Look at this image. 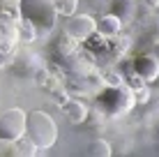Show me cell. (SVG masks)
<instances>
[{
	"mask_svg": "<svg viewBox=\"0 0 159 157\" xmlns=\"http://www.w3.org/2000/svg\"><path fill=\"white\" fill-rule=\"evenodd\" d=\"M88 153H90V155H102V157H106V155H111V145L106 143V139H95L92 145L88 148Z\"/></svg>",
	"mask_w": 159,
	"mask_h": 157,
	"instance_id": "cell-10",
	"label": "cell"
},
{
	"mask_svg": "<svg viewBox=\"0 0 159 157\" xmlns=\"http://www.w3.org/2000/svg\"><path fill=\"white\" fill-rule=\"evenodd\" d=\"M134 7H136V0H113L111 12L122 19V16H129L131 12H134Z\"/></svg>",
	"mask_w": 159,
	"mask_h": 157,
	"instance_id": "cell-9",
	"label": "cell"
},
{
	"mask_svg": "<svg viewBox=\"0 0 159 157\" xmlns=\"http://www.w3.org/2000/svg\"><path fill=\"white\" fill-rule=\"evenodd\" d=\"M19 9H21V16L35 30L48 32L56 28V21H58L56 0H19Z\"/></svg>",
	"mask_w": 159,
	"mask_h": 157,
	"instance_id": "cell-2",
	"label": "cell"
},
{
	"mask_svg": "<svg viewBox=\"0 0 159 157\" xmlns=\"http://www.w3.org/2000/svg\"><path fill=\"white\" fill-rule=\"evenodd\" d=\"M134 72L139 74L141 81L152 83V81L159 79V60L155 56H139L134 62Z\"/></svg>",
	"mask_w": 159,
	"mask_h": 157,
	"instance_id": "cell-6",
	"label": "cell"
},
{
	"mask_svg": "<svg viewBox=\"0 0 159 157\" xmlns=\"http://www.w3.org/2000/svg\"><path fill=\"white\" fill-rule=\"evenodd\" d=\"M65 30H67L69 37L83 42V39H90L97 32V21H95V16H90V14H72Z\"/></svg>",
	"mask_w": 159,
	"mask_h": 157,
	"instance_id": "cell-5",
	"label": "cell"
},
{
	"mask_svg": "<svg viewBox=\"0 0 159 157\" xmlns=\"http://www.w3.org/2000/svg\"><path fill=\"white\" fill-rule=\"evenodd\" d=\"M120 28H122V19H120L118 14H106V16H102L99 19V23H97V32L99 35H106V37H111V35H118Z\"/></svg>",
	"mask_w": 159,
	"mask_h": 157,
	"instance_id": "cell-8",
	"label": "cell"
},
{
	"mask_svg": "<svg viewBox=\"0 0 159 157\" xmlns=\"http://www.w3.org/2000/svg\"><path fill=\"white\" fill-rule=\"evenodd\" d=\"M28 113L23 109H7L0 113V141H19L25 136Z\"/></svg>",
	"mask_w": 159,
	"mask_h": 157,
	"instance_id": "cell-4",
	"label": "cell"
},
{
	"mask_svg": "<svg viewBox=\"0 0 159 157\" xmlns=\"http://www.w3.org/2000/svg\"><path fill=\"white\" fill-rule=\"evenodd\" d=\"M76 2H79V0H60V2H56L58 14H74Z\"/></svg>",
	"mask_w": 159,
	"mask_h": 157,
	"instance_id": "cell-11",
	"label": "cell"
},
{
	"mask_svg": "<svg viewBox=\"0 0 159 157\" xmlns=\"http://www.w3.org/2000/svg\"><path fill=\"white\" fill-rule=\"evenodd\" d=\"M145 2L150 5V7H157V5H159V0H145Z\"/></svg>",
	"mask_w": 159,
	"mask_h": 157,
	"instance_id": "cell-12",
	"label": "cell"
},
{
	"mask_svg": "<svg viewBox=\"0 0 159 157\" xmlns=\"http://www.w3.org/2000/svg\"><path fill=\"white\" fill-rule=\"evenodd\" d=\"M62 111H65V116H67L74 125H79V122H83L88 118V106L83 104V102H79V99H67L62 104Z\"/></svg>",
	"mask_w": 159,
	"mask_h": 157,
	"instance_id": "cell-7",
	"label": "cell"
},
{
	"mask_svg": "<svg viewBox=\"0 0 159 157\" xmlns=\"http://www.w3.org/2000/svg\"><path fill=\"white\" fill-rule=\"evenodd\" d=\"M25 139L39 150L51 148L58 141V125L46 111H32L25 120Z\"/></svg>",
	"mask_w": 159,
	"mask_h": 157,
	"instance_id": "cell-1",
	"label": "cell"
},
{
	"mask_svg": "<svg viewBox=\"0 0 159 157\" xmlns=\"http://www.w3.org/2000/svg\"><path fill=\"white\" fill-rule=\"evenodd\" d=\"M97 104L106 116H122L136 104V95L125 85H106L97 97Z\"/></svg>",
	"mask_w": 159,
	"mask_h": 157,
	"instance_id": "cell-3",
	"label": "cell"
}]
</instances>
